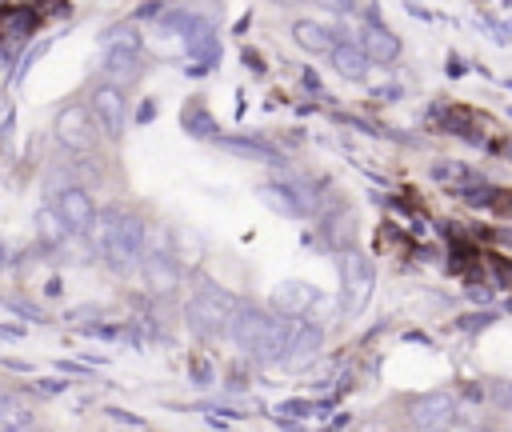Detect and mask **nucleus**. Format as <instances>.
Here are the masks:
<instances>
[{
	"mask_svg": "<svg viewBox=\"0 0 512 432\" xmlns=\"http://www.w3.org/2000/svg\"><path fill=\"white\" fill-rule=\"evenodd\" d=\"M236 304H240L236 296H228L224 288H216L212 280H204V284L188 296L184 320H188V328H192L200 340H216V336H228Z\"/></svg>",
	"mask_w": 512,
	"mask_h": 432,
	"instance_id": "nucleus-1",
	"label": "nucleus"
},
{
	"mask_svg": "<svg viewBox=\"0 0 512 432\" xmlns=\"http://www.w3.org/2000/svg\"><path fill=\"white\" fill-rule=\"evenodd\" d=\"M144 240H148L144 220H140L136 212L112 208V224H108V240H104V252H100V256H104L116 272H128V268L140 264V256L148 252Z\"/></svg>",
	"mask_w": 512,
	"mask_h": 432,
	"instance_id": "nucleus-2",
	"label": "nucleus"
},
{
	"mask_svg": "<svg viewBox=\"0 0 512 432\" xmlns=\"http://www.w3.org/2000/svg\"><path fill=\"white\" fill-rule=\"evenodd\" d=\"M160 28H164V32H176V36L184 40L188 56H192V60H204V68H212V64L220 60L216 28H212L204 16L184 12V8H172V12H164V16H160Z\"/></svg>",
	"mask_w": 512,
	"mask_h": 432,
	"instance_id": "nucleus-3",
	"label": "nucleus"
},
{
	"mask_svg": "<svg viewBox=\"0 0 512 432\" xmlns=\"http://www.w3.org/2000/svg\"><path fill=\"white\" fill-rule=\"evenodd\" d=\"M340 304H344V312L352 316V312H360L364 304H368V296H372V284H376V268H372V260L360 252V248H352V244H344L340 248Z\"/></svg>",
	"mask_w": 512,
	"mask_h": 432,
	"instance_id": "nucleus-4",
	"label": "nucleus"
},
{
	"mask_svg": "<svg viewBox=\"0 0 512 432\" xmlns=\"http://www.w3.org/2000/svg\"><path fill=\"white\" fill-rule=\"evenodd\" d=\"M88 108H92V116H96V124H100V132H104L108 140H120V136H124L128 100H124V88H120V84L100 80V84L92 88V96H88Z\"/></svg>",
	"mask_w": 512,
	"mask_h": 432,
	"instance_id": "nucleus-5",
	"label": "nucleus"
},
{
	"mask_svg": "<svg viewBox=\"0 0 512 432\" xmlns=\"http://www.w3.org/2000/svg\"><path fill=\"white\" fill-rule=\"evenodd\" d=\"M92 120H96V116H92V108H84V104L60 108V112H56V140H60L68 152H76V156L92 152V136H96V124H92Z\"/></svg>",
	"mask_w": 512,
	"mask_h": 432,
	"instance_id": "nucleus-6",
	"label": "nucleus"
},
{
	"mask_svg": "<svg viewBox=\"0 0 512 432\" xmlns=\"http://www.w3.org/2000/svg\"><path fill=\"white\" fill-rule=\"evenodd\" d=\"M408 420H412V428H448V424H456V396L448 388L424 392L408 404Z\"/></svg>",
	"mask_w": 512,
	"mask_h": 432,
	"instance_id": "nucleus-7",
	"label": "nucleus"
},
{
	"mask_svg": "<svg viewBox=\"0 0 512 432\" xmlns=\"http://www.w3.org/2000/svg\"><path fill=\"white\" fill-rule=\"evenodd\" d=\"M268 316H272V312H264V308H256V304H236L228 340H232L240 352L252 356V352L260 348V336H264V328H268Z\"/></svg>",
	"mask_w": 512,
	"mask_h": 432,
	"instance_id": "nucleus-8",
	"label": "nucleus"
},
{
	"mask_svg": "<svg viewBox=\"0 0 512 432\" xmlns=\"http://www.w3.org/2000/svg\"><path fill=\"white\" fill-rule=\"evenodd\" d=\"M140 276L156 296H172L180 288V264L172 260V252H160V248L140 256Z\"/></svg>",
	"mask_w": 512,
	"mask_h": 432,
	"instance_id": "nucleus-9",
	"label": "nucleus"
},
{
	"mask_svg": "<svg viewBox=\"0 0 512 432\" xmlns=\"http://www.w3.org/2000/svg\"><path fill=\"white\" fill-rule=\"evenodd\" d=\"M256 200L264 208H272L276 216H288V220H304L308 216L304 200L296 196V188L288 180H264V184H256Z\"/></svg>",
	"mask_w": 512,
	"mask_h": 432,
	"instance_id": "nucleus-10",
	"label": "nucleus"
},
{
	"mask_svg": "<svg viewBox=\"0 0 512 432\" xmlns=\"http://www.w3.org/2000/svg\"><path fill=\"white\" fill-rule=\"evenodd\" d=\"M328 60H332V68L344 76V80H364L368 72H372V56H368V48L360 44V40H352V36H344L332 52H328Z\"/></svg>",
	"mask_w": 512,
	"mask_h": 432,
	"instance_id": "nucleus-11",
	"label": "nucleus"
},
{
	"mask_svg": "<svg viewBox=\"0 0 512 432\" xmlns=\"http://www.w3.org/2000/svg\"><path fill=\"white\" fill-rule=\"evenodd\" d=\"M140 48H104V60H100V76L128 88L140 80Z\"/></svg>",
	"mask_w": 512,
	"mask_h": 432,
	"instance_id": "nucleus-12",
	"label": "nucleus"
},
{
	"mask_svg": "<svg viewBox=\"0 0 512 432\" xmlns=\"http://www.w3.org/2000/svg\"><path fill=\"white\" fill-rule=\"evenodd\" d=\"M56 204H60V212H64V220H68L72 232H88V224L96 220L92 196H88L84 188H76V184H64V188L56 192Z\"/></svg>",
	"mask_w": 512,
	"mask_h": 432,
	"instance_id": "nucleus-13",
	"label": "nucleus"
},
{
	"mask_svg": "<svg viewBox=\"0 0 512 432\" xmlns=\"http://www.w3.org/2000/svg\"><path fill=\"white\" fill-rule=\"evenodd\" d=\"M316 300H320V292L308 280H280L272 288V308L276 312H288V316H304Z\"/></svg>",
	"mask_w": 512,
	"mask_h": 432,
	"instance_id": "nucleus-14",
	"label": "nucleus"
},
{
	"mask_svg": "<svg viewBox=\"0 0 512 432\" xmlns=\"http://www.w3.org/2000/svg\"><path fill=\"white\" fill-rule=\"evenodd\" d=\"M292 40L304 48V52H332L340 40H344V32L340 28H332V24H320V20H296L292 24Z\"/></svg>",
	"mask_w": 512,
	"mask_h": 432,
	"instance_id": "nucleus-15",
	"label": "nucleus"
},
{
	"mask_svg": "<svg viewBox=\"0 0 512 432\" xmlns=\"http://www.w3.org/2000/svg\"><path fill=\"white\" fill-rule=\"evenodd\" d=\"M32 228H36L40 248H64V240L72 236V228H68L60 204H40L36 216H32Z\"/></svg>",
	"mask_w": 512,
	"mask_h": 432,
	"instance_id": "nucleus-16",
	"label": "nucleus"
},
{
	"mask_svg": "<svg viewBox=\"0 0 512 432\" xmlns=\"http://www.w3.org/2000/svg\"><path fill=\"white\" fill-rule=\"evenodd\" d=\"M320 348H324V328L300 320V324H296V336H292V348H288V356H284V364H288V368H300V364L316 360Z\"/></svg>",
	"mask_w": 512,
	"mask_h": 432,
	"instance_id": "nucleus-17",
	"label": "nucleus"
},
{
	"mask_svg": "<svg viewBox=\"0 0 512 432\" xmlns=\"http://www.w3.org/2000/svg\"><path fill=\"white\" fill-rule=\"evenodd\" d=\"M360 44L368 48V56H372L376 64H392V60L400 56V40H396L380 20H368V24L360 28Z\"/></svg>",
	"mask_w": 512,
	"mask_h": 432,
	"instance_id": "nucleus-18",
	"label": "nucleus"
},
{
	"mask_svg": "<svg viewBox=\"0 0 512 432\" xmlns=\"http://www.w3.org/2000/svg\"><path fill=\"white\" fill-rule=\"evenodd\" d=\"M216 148H224L228 156H240V160H264V164H280V152L256 136H216Z\"/></svg>",
	"mask_w": 512,
	"mask_h": 432,
	"instance_id": "nucleus-19",
	"label": "nucleus"
},
{
	"mask_svg": "<svg viewBox=\"0 0 512 432\" xmlns=\"http://www.w3.org/2000/svg\"><path fill=\"white\" fill-rule=\"evenodd\" d=\"M180 124H184V132L196 136V140H216V136H220L216 116L204 108V100H188V104L180 108Z\"/></svg>",
	"mask_w": 512,
	"mask_h": 432,
	"instance_id": "nucleus-20",
	"label": "nucleus"
},
{
	"mask_svg": "<svg viewBox=\"0 0 512 432\" xmlns=\"http://www.w3.org/2000/svg\"><path fill=\"white\" fill-rule=\"evenodd\" d=\"M0 428H4V432L36 428V416H32V408L24 404V396H16V392H0Z\"/></svg>",
	"mask_w": 512,
	"mask_h": 432,
	"instance_id": "nucleus-21",
	"label": "nucleus"
},
{
	"mask_svg": "<svg viewBox=\"0 0 512 432\" xmlns=\"http://www.w3.org/2000/svg\"><path fill=\"white\" fill-rule=\"evenodd\" d=\"M100 48H140V28L136 24H112L96 36Z\"/></svg>",
	"mask_w": 512,
	"mask_h": 432,
	"instance_id": "nucleus-22",
	"label": "nucleus"
},
{
	"mask_svg": "<svg viewBox=\"0 0 512 432\" xmlns=\"http://www.w3.org/2000/svg\"><path fill=\"white\" fill-rule=\"evenodd\" d=\"M188 380H192L196 388H212V384H216L212 360H208V356H192V360H188Z\"/></svg>",
	"mask_w": 512,
	"mask_h": 432,
	"instance_id": "nucleus-23",
	"label": "nucleus"
},
{
	"mask_svg": "<svg viewBox=\"0 0 512 432\" xmlns=\"http://www.w3.org/2000/svg\"><path fill=\"white\" fill-rule=\"evenodd\" d=\"M312 408H316L312 400H284V404H280L276 412H284V416H280V424H288V428H296V424H300V420H304V416H308Z\"/></svg>",
	"mask_w": 512,
	"mask_h": 432,
	"instance_id": "nucleus-24",
	"label": "nucleus"
},
{
	"mask_svg": "<svg viewBox=\"0 0 512 432\" xmlns=\"http://www.w3.org/2000/svg\"><path fill=\"white\" fill-rule=\"evenodd\" d=\"M496 320H500V316L484 308V312H468V316H460V320H456V328H460V332H484V328H488V324H496Z\"/></svg>",
	"mask_w": 512,
	"mask_h": 432,
	"instance_id": "nucleus-25",
	"label": "nucleus"
},
{
	"mask_svg": "<svg viewBox=\"0 0 512 432\" xmlns=\"http://www.w3.org/2000/svg\"><path fill=\"white\" fill-rule=\"evenodd\" d=\"M68 388H72V380H56V376L32 380V392H40V396H60V392H68Z\"/></svg>",
	"mask_w": 512,
	"mask_h": 432,
	"instance_id": "nucleus-26",
	"label": "nucleus"
},
{
	"mask_svg": "<svg viewBox=\"0 0 512 432\" xmlns=\"http://www.w3.org/2000/svg\"><path fill=\"white\" fill-rule=\"evenodd\" d=\"M104 416H108V420H116V424H128V428H148V420H144V416H136V412H128V408H116V404H112V408H104Z\"/></svg>",
	"mask_w": 512,
	"mask_h": 432,
	"instance_id": "nucleus-27",
	"label": "nucleus"
},
{
	"mask_svg": "<svg viewBox=\"0 0 512 432\" xmlns=\"http://www.w3.org/2000/svg\"><path fill=\"white\" fill-rule=\"evenodd\" d=\"M488 396H492L504 412H512V380H492V384H488Z\"/></svg>",
	"mask_w": 512,
	"mask_h": 432,
	"instance_id": "nucleus-28",
	"label": "nucleus"
},
{
	"mask_svg": "<svg viewBox=\"0 0 512 432\" xmlns=\"http://www.w3.org/2000/svg\"><path fill=\"white\" fill-rule=\"evenodd\" d=\"M492 276H500V280H496L500 288H512V260H504V256H492Z\"/></svg>",
	"mask_w": 512,
	"mask_h": 432,
	"instance_id": "nucleus-29",
	"label": "nucleus"
},
{
	"mask_svg": "<svg viewBox=\"0 0 512 432\" xmlns=\"http://www.w3.org/2000/svg\"><path fill=\"white\" fill-rule=\"evenodd\" d=\"M4 308H12V312H20L24 320H36V324H44V320H48L44 312H36V308H28V304H20V300H4Z\"/></svg>",
	"mask_w": 512,
	"mask_h": 432,
	"instance_id": "nucleus-30",
	"label": "nucleus"
},
{
	"mask_svg": "<svg viewBox=\"0 0 512 432\" xmlns=\"http://www.w3.org/2000/svg\"><path fill=\"white\" fill-rule=\"evenodd\" d=\"M48 44H52V40H40L36 48H28V52H24V64H20V72H16V76H24V68H28V64H36V60L48 52Z\"/></svg>",
	"mask_w": 512,
	"mask_h": 432,
	"instance_id": "nucleus-31",
	"label": "nucleus"
},
{
	"mask_svg": "<svg viewBox=\"0 0 512 432\" xmlns=\"http://www.w3.org/2000/svg\"><path fill=\"white\" fill-rule=\"evenodd\" d=\"M152 116H156V100H144L136 108V124H152Z\"/></svg>",
	"mask_w": 512,
	"mask_h": 432,
	"instance_id": "nucleus-32",
	"label": "nucleus"
},
{
	"mask_svg": "<svg viewBox=\"0 0 512 432\" xmlns=\"http://www.w3.org/2000/svg\"><path fill=\"white\" fill-rule=\"evenodd\" d=\"M12 124H16V116L8 112L4 124H0V148H4V152H8V144H12Z\"/></svg>",
	"mask_w": 512,
	"mask_h": 432,
	"instance_id": "nucleus-33",
	"label": "nucleus"
},
{
	"mask_svg": "<svg viewBox=\"0 0 512 432\" xmlns=\"http://www.w3.org/2000/svg\"><path fill=\"white\" fill-rule=\"evenodd\" d=\"M316 4H324L332 12H356V0H316Z\"/></svg>",
	"mask_w": 512,
	"mask_h": 432,
	"instance_id": "nucleus-34",
	"label": "nucleus"
},
{
	"mask_svg": "<svg viewBox=\"0 0 512 432\" xmlns=\"http://www.w3.org/2000/svg\"><path fill=\"white\" fill-rule=\"evenodd\" d=\"M0 364H4V368H12V372H32V364H28V360H12V356H4Z\"/></svg>",
	"mask_w": 512,
	"mask_h": 432,
	"instance_id": "nucleus-35",
	"label": "nucleus"
},
{
	"mask_svg": "<svg viewBox=\"0 0 512 432\" xmlns=\"http://www.w3.org/2000/svg\"><path fill=\"white\" fill-rule=\"evenodd\" d=\"M244 64H248V68H252V72H264V60H260V56H256V52H244Z\"/></svg>",
	"mask_w": 512,
	"mask_h": 432,
	"instance_id": "nucleus-36",
	"label": "nucleus"
},
{
	"mask_svg": "<svg viewBox=\"0 0 512 432\" xmlns=\"http://www.w3.org/2000/svg\"><path fill=\"white\" fill-rule=\"evenodd\" d=\"M0 336H4V340H16V336H24V328H16V324H0Z\"/></svg>",
	"mask_w": 512,
	"mask_h": 432,
	"instance_id": "nucleus-37",
	"label": "nucleus"
},
{
	"mask_svg": "<svg viewBox=\"0 0 512 432\" xmlns=\"http://www.w3.org/2000/svg\"><path fill=\"white\" fill-rule=\"evenodd\" d=\"M500 152H504V156L512 160V140H504V144H500Z\"/></svg>",
	"mask_w": 512,
	"mask_h": 432,
	"instance_id": "nucleus-38",
	"label": "nucleus"
}]
</instances>
